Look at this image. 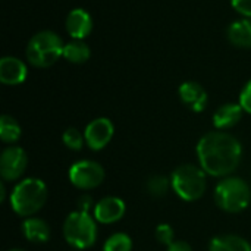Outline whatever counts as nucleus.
<instances>
[{
  "mask_svg": "<svg viewBox=\"0 0 251 251\" xmlns=\"http://www.w3.org/2000/svg\"><path fill=\"white\" fill-rule=\"evenodd\" d=\"M197 159L201 169L215 178L231 176L243 159V146L225 131L204 134L197 144Z\"/></svg>",
  "mask_w": 251,
  "mask_h": 251,
  "instance_id": "f257e3e1",
  "label": "nucleus"
},
{
  "mask_svg": "<svg viewBox=\"0 0 251 251\" xmlns=\"http://www.w3.org/2000/svg\"><path fill=\"white\" fill-rule=\"evenodd\" d=\"M47 196V187L41 179L25 178L15 185L10 194V206L18 216L31 218L44 207Z\"/></svg>",
  "mask_w": 251,
  "mask_h": 251,
  "instance_id": "f03ea898",
  "label": "nucleus"
},
{
  "mask_svg": "<svg viewBox=\"0 0 251 251\" xmlns=\"http://www.w3.org/2000/svg\"><path fill=\"white\" fill-rule=\"evenodd\" d=\"M215 203L226 213H241L251 201L250 185L240 176L222 178L215 187Z\"/></svg>",
  "mask_w": 251,
  "mask_h": 251,
  "instance_id": "7ed1b4c3",
  "label": "nucleus"
},
{
  "mask_svg": "<svg viewBox=\"0 0 251 251\" xmlns=\"http://www.w3.org/2000/svg\"><path fill=\"white\" fill-rule=\"evenodd\" d=\"M63 41L53 31H40L26 46V60L35 68H49L63 56Z\"/></svg>",
  "mask_w": 251,
  "mask_h": 251,
  "instance_id": "20e7f679",
  "label": "nucleus"
},
{
  "mask_svg": "<svg viewBox=\"0 0 251 251\" xmlns=\"http://www.w3.org/2000/svg\"><path fill=\"white\" fill-rule=\"evenodd\" d=\"M171 182L172 190L184 201H197L206 193L207 174L201 169V166L185 163L172 172Z\"/></svg>",
  "mask_w": 251,
  "mask_h": 251,
  "instance_id": "39448f33",
  "label": "nucleus"
},
{
  "mask_svg": "<svg viewBox=\"0 0 251 251\" xmlns=\"http://www.w3.org/2000/svg\"><path fill=\"white\" fill-rule=\"evenodd\" d=\"M63 237L75 250H87L97 240V224L90 213L75 210L69 213L63 222Z\"/></svg>",
  "mask_w": 251,
  "mask_h": 251,
  "instance_id": "423d86ee",
  "label": "nucleus"
},
{
  "mask_svg": "<svg viewBox=\"0 0 251 251\" xmlns=\"http://www.w3.org/2000/svg\"><path fill=\"white\" fill-rule=\"evenodd\" d=\"M104 169L99 162L94 160H79L69 168L71 184L82 191H90L101 185L104 181Z\"/></svg>",
  "mask_w": 251,
  "mask_h": 251,
  "instance_id": "0eeeda50",
  "label": "nucleus"
},
{
  "mask_svg": "<svg viewBox=\"0 0 251 251\" xmlns=\"http://www.w3.org/2000/svg\"><path fill=\"white\" fill-rule=\"evenodd\" d=\"M28 165L26 153L22 147L9 146L0 156V176L6 182H13L22 178Z\"/></svg>",
  "mask_w": 251,
  "mask_h": 251,
  "instance_id": "6e6552de",
  "label": "nucleus"
},
{
  "mask_svg": "<svg viewBox=\"0 0 251 251\" xmlns=\"http://www.w3.org/2000/svg\"><path fill=\"white\" fill-rule=\"evenodd\" d=\"M113 134H115V126L112 121L107 118H97L91 121L84 131L85 144L94 151L103 150L110 143Z\"/></svg>",
  "mask_w": 251,
  "mask_h": 251,
  "instance_id": "1a4fd4ad",
  "label": "nucleus"
},
{
  "mask_svg": "<svg viewBox=\"0 0 251 251\" xmlns=\"http://www.w3.org/2000/svg\"><path fill=\"white\" fill-rule=\"evenodd\" d=\"M126 212V206L122 199L119 197H104L94 206V219L103 225L116 224L124 218Z\"/></svg>",
  "mask_w": 251,
  "mask_h": 251,
  "instance_id": "9d476101",
  "label": "nucleus"
},
{
  "mask_svg": "<svg viewBox=\"0 0 251 251\" xmlns=\"http://www.w3.org/2000/svg\"><path fill=\"white\" fill-rule=\"evenodd\" d=\"M26 65L13 56H6L0 60V81L4 85H19L26 79Z\"/></svg>",
  "mask_w": 251,
  "mask_h": 251,
  "instance_id": "9b49d317",
  "label": "nucleus"
},
{
  "mask_svg": "<svg viewBox=\"0 0 251 251\" xmlns=\"http://www.w3.org/2000/svg\"><path fill=\"white\" fill-rule=\"evenodd\" d=\"M68 34L74 40H84L90 35L93 29V21L87 10L84 9H74L68 13L65 22Z\"/></svg>",
  "mask_w": 251,
  "mask_h": 251,
  "instance_id": "f8f14e48",
  "label": "nucleus"
},
{
  "mask_svg": "<svg viewBox=\"0 0 251 251\" xmlns=\"http://www.w3.org/2000/svg\"><path fill=\"white\" fill-rule=\"evenodd\" d=\"M179 99L193 112H203L207 107V93L206 90L194 81H187L179 87Z\"/></svg>",
  "mask_w": 251,
  "mask_h": 251,
  "instance_id": "ddd939ff",
  "label": "nucleus"
},
{
  "mask_svg": "<svg viewBox=\"0 0 251 251\" xmlns=\"http://www.w3.org/2000/svg\"><path fill=\"white\" fill-rule=\"evenodd\" d=\"M244 109L241 107V104L238 103H226L221 107H218V110L213 115V125L219 129V131H225V129H231L234 128L243 118Z\"/></svg>",
  "mask_w": 251,
  "mask_h": 251,
  "instance_id": "4468645a",
  "label": "nucleus"
},
{
  "mask_svg": "<svg viewBox=\"0 0 251 251\" xmlns=\"http://www.w3.org/2000/svg\"><path fill=\"white\" fill-rule=\"evenodd\" d=\"M22 232L29 243L43 244L50 240V226L41 218H25L22 224Z\"/></svg>",
  "mask_w": 251,
  "mask_h": 251,
  "instance_id": "2eb2a0df",
  "label": "nucleus"
},
{
  "mask_svg": "<svg viewBox=\"0 0 251 251\" xmlns=\"http://www.w3.org/2000/svg\"><path fill=\"white\" fill-rule=\"evenodd\" d=\"M226 37L229 43L240 49H251V19H240L228 26Z\"/></svg>",
  "mask_w": 251,
  "mask_h": 251,
  "instance_id": "dca6fc26",
  "label": "nucleus"
},
{
  "mask_svg": "<svg viewBox=\"0 0 251 251\" xmlns=\"http://www.w3.org/2000/svg\"><path fill=\"white\" fill-rule=\"evenodd\" d=\"M209 251H251V246L240 235L225 234L218 235L210 241Z\"/></svg>",
  "mask_w": 251,
  "mask_h": 251,
  "instance_id": "f3484780",
  "label": "nucleus"
},
{
  "mask_svg": "<svg viewBox=\"0 0 251 251\" xmlns=\"http://www.w3.org/2000/svg\"><path fill=\"white\" fill-rule=\"evenodd\" d=\"M91 50L82 40H74L63 47V57L75 65L85 63L90 59Z\"/></svg>",
  "mask_w": 251,
  "mask_h": 251,
  "instance_id": "a211bd4d",
  "label": "nucleus"
},
{
  "mask_svg": "<svg viewBox=\"0 0 251 251\" xmlns=\"http://www.w3.org/2000/svg\"><path fill=\"white\" fill-rule=\"evenodd\" d=\"M22 129L18 121L9 115L0 118V140L6 144H13L21 138Z\"/></svg>",
  "mask_w": 251,
  "mask_h": 251,
  "instance_id": "6ab92c4d",
  "label": "nucleus"
},
{
  "mask_svg": "<svg viewBox=\"0 0 251 251\" xmlns=\"http://www.w3.org/2000/svg\"><path fill=\"white\" fill-rule=\"evenodd\" d=\"M147 193L153 197H163L169 193V190L172 188V182L169 178L163 176V175H153L147 179L146 184Z\"/></svg>",
  "mask_w": 251,
  "mask_h": 251,
  "instance_id": "aec40b11",
  "label": "nucleus"
},
{
  "mask_svg": "<svg viewBox=\"0 0 251 251\" xmlns=\"http://www.w3.org/2000/svg\"><path fill=\"white\" fill-rule=\"evenodd\" d=\"M132 250V240L125 232H116L110 235L104 246L103 251H131Z\"/></svg>",
  "mask_w": 251,
  "mask_h": 251,
  "instance_id": "412c9836",
  "label": "nucleus"
},
{
  "mask_svg": "<svg viewBox=\"0 0 251 251\" xmlns=\"http://www.w3.org/2000/svg\"><path fill=\"white\" fill-rule=\"evenodd\" d=\"M63 144L72 150V151H79L82 150V146L85 144V137L84 134H81L79 129L76 128H68L65 132H63Z\"/></svg>",
  "mask_w": 251,
  "mask_h": 251,
  "instance_id": "4be33fe9",
  "label": "nucleus"
},
{
  "mask_svg": "<svg viewBox=\"0 0 251 251\" xmlns=\"http://www.w3.org/2000/svg\"><path fill=\"white\" fill-rule=\"evenodd\" d=\"M154 237H156V240H157L160 244L169 247V246L175 241V231H174V228H172L171 225H168V224H160V225L156 228V231H154Z\"/></svg>",
  "mask_w": 251,
  "mask_h": 251,
  "instance_id": "5701e85b",
  "label": "nucleus"
},
{
  "mask_svg": "<svg viewBox=\"0 0 251 251\" xmlns=\"http://www.w3.org/2000/svg\"><path fill=\"white\" fill-rule=\"evenodd\" d=\"M240 104L244 109V112L251 115V79L244 85L240 94Z\"/></svg>",
  "mask_w": 251,
  "mask_h": 251,
  "instance_id": "b1692460",
  "label": "nucleus"
},
{
  "mask_svg": "<svg viewBox=\"0 0 251 251\" xmlns=\"http://www.w3.org/2000/svg\"><path fill=\"white\" fill-rule=\"evenodd\" d=\"M234 9L251 19V0H231Z\"/></svg>",
  "mask_w": 251,
  "mask_h": 251,
  "instance_id": "393cba45",
  "label": "nucleus"
},
{
  "mask_svg": "<svg viewBox=\"0 0 251 251\" xmlns=\"http://www.w3.org/2000/svg\"><path fill=\"white\" fill-rule=\"evenodd\" d=\"M93 204H94V201H93V199H91V196H88V194H82L79 199H78V203H76V210H79V212H85V213H90V209L93 207Z\"/></svg>",
  "mask_w": 251,
  "mask_h": 251,
  "instance_id": "a878e982",
  "label": "nucleus"
},
{
  "mask_svg": "<svg viewBox=\"0 0 251 251\" xmlns=\"http://www.w3.org/2000/svg\"><path fill=\"white\" fill-rule=\"evenodd\" d=\"M168 251H193V247H191L187 241L175 240V241L168 247Z\"/></svg>",
  "mask_w": 251,
  "mask_h": 251,
  "instance_id": "bb28decb",
  "label": "nucleus"
},
{
  "mask_svg": "<svg viewBox=\"0 0 251 251\" xmlns=\"http://www.w3.org/2000/svg\"><path fill=\"white\" fill-rule=\"evenodd\" d=\"M4 182L6 181H1L0 182V201H4V199H6V187H4Z\"/></svg>",
  "mask_w": 251,
  "mask_h": 251,
  "instance_id": "cd10ccee",
  "label": "nucleus"
},
{
  "mask_svg": "<svg viewBox=\"0 0 251 251\" xmlns=\"http://www.w3.org/2000/svg\"><path fill=\"white\" fill-rule=\"evenodd\" d=\"M9 251H24V250H21V249H12V250H9Z\"/></svg>",
  "mask_w": 251,
  "mask_h": 251,
  "instance_id": "c85d7f7f",
  "label": "nucleus"
}]
</instances>
